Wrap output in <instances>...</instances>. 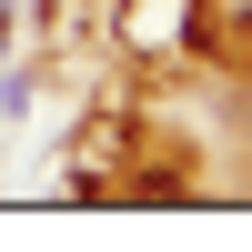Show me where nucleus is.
<instances>
[{
	"instance_id": "1",
	"label": "nucleus",
	"mask_w": 252,
	"mask_h": 252,
	"mask_svg": "<svg viewBox=\"0 0 252 252\" xmlns=\"http://www.w3.org/2000/svg\"><path fill=\"white\" fill-rule=\"evenodd\" d=\"M0 20H10V0H0Z\"/></svg>"
}]
</instances>
